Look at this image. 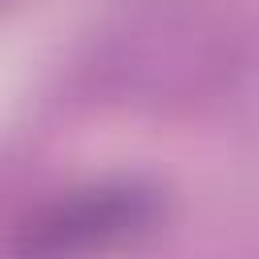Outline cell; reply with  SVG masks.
Listing matches in <instances>:
<instances>
[{
	"label": "cell",
	"instance_id": "6da1fadb",
	"mask_svg": "<svg viewBox=\"0 0 259 259\" xmlns=\"http://www.w3.org/2000/svg\"><path fill=\"white\" fill-rule=\"evenodd\" d=\"M158 210L162 202L154 186L101 182L28 214L12 231L4 259H85L142 235L158 219Z\"/></svg>",
	"mask_w": 259,
	"mask_h": 259
}]
</instances>
